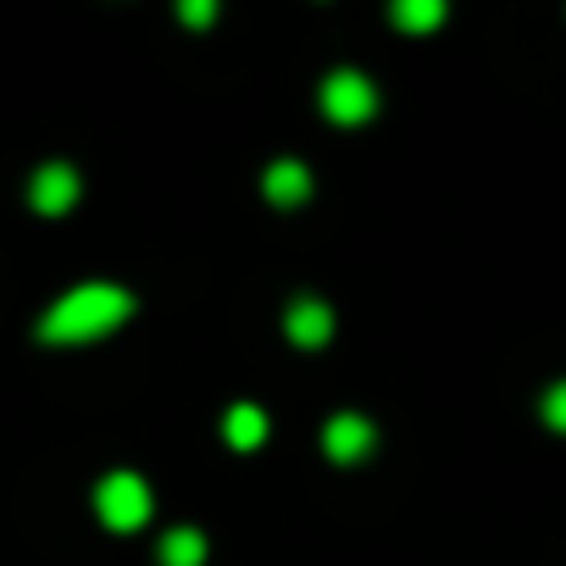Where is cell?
Instances as JSON below:
<instances>
[{
	"instance_id": "cell-9",
	"label": "cell",
	"mask_w": 566,
	"mask_h": 566,
	"mask_svg": "<svg viewBox=\"0 0 566 566\" xmlns=\"http://www.w3.org/2000/svg\"><path fill=\"white\" fill-rule=\"evenodd\" d=\"M200 560H206V533L200 527L161 533V566H200Z\"/></svg>"
},
{
	"instance_id": "cell-7",
	"label": "cell",
	"mask_w": 566,
	"mask_h": 566,
	"mask_svg": "<svg viewBox=\"0 0 566 566\" xmlns=\"http://www.w3.org/2000/svg\"><path fill=\"white\" fill-rule=\"evenodd\" d=\"M261 195L272 200V206H301L306 195H312V172L301 167V161H272L266 172H261Z\"/></svg>"
},
{
	"instance_id": "cell-5",
	"label": "cell",
	"mask_w": 566,
	"mask_h": 566,
	"mask_svg": "<svg viewBox=\"0 0 566 566\" xmlns=\"http://www.w3.org/2000/svg\"><path fill=\"white\" fill-rule=\"evenodd\" d=\"M373 444H378V428L367 417H356V411H339L323 428V450L334 461H361V455H373Z\"/></svg>"
},
{
	"instance_id": "cell-8",
	"label": "cell",
	"mask_w": 566,
	"mask_h": 566,
	"mask_svg": "<svg viewBox=\"0 0 566 566\" xmlns=\"http://www.w3.org/2000/svg\"><path fill=\"white\" fill-rule=\"evenodd\" d=\"M222 439H228L233 450H255V444L266 439V411L250 406V400H239V406L222 417Z\"/></svg>"
},
{
	"instance_id": "cell-4",
	"label": "cell",
	"mask_w": 566,
	"mask_h": 566,
	"mask_svg": "<svg viewBox=\"0 0 566 566\" xmlns=\"http://www.w3.org/2000/svg\"><path fill=\"white\" fill-rule=\"evenodd\" d=\"M29 200H34V211H45V217L73 211V200H78V172H73L67 161H45V167L34 172V184H29Z\"/></svg>"
},
{
	"instance_id": "cell-3",
	"label": "cell",
	"mask_w": 566,
	"mask_h": 566,
	"mask_svg": "<svg viewBox=\"0 0 566 566\" xmlns=\"http://www.w3.org/2000/svg\"><path fill=\"white\" fill-rule=\"evenodd\" d=\"M317 95H323L328 123H339V128H356V123H367V117L378 112V90H373V78H367V73H356V67L328 73Z\"/></svg>"
},
{
	"instance_id": "cell-6",
	"label": "cell",
	"mask_w": 566,
	"mask_h": 566,
	"mask_svg": "<svg viewBox=\"0 0 566 566\" xmlns=\"http://www.w3.org/2000/svg\"><path fill=\"white\" fill-rule=\"evenodd\" d=\"M283 328H290V339H295L301 350H317V345L334 339V312H328L323 301H295L290 317H283Z\"/></svg>"
},
{
	"instance_id": "cell-1",
	"label": "cell",
	"mask_w": 566,
	"mask_h": 566,
	"mask_svg": "<svg viewBox=\"0 0 566 566\" xmlns=\"http://www.w3.org/2000/svg\"><path fill=\"white\" fill-rule=\"evenodd\" d=\"M128 312H134V295L117 290V283H78V290H67L40 317V339H51V345H84V339H101L117 323H128Z\"/></svg>"
},
{
	"instance_id": "cell-11",
	"label": "cell",
	"mask_w": 566,
	"mask_h": 566,
	"mask_svg": "<svg viewBox=\"0 0 566 566\" xmlns=\"http://www.w3.org/2000/svg\"><path fill=\"white\" fill-rule=\"evenodd\" d=\"M538 417H544L555 433H566V378L544 389V400H538Z\"/></svg>"
},
{
	"instance_id": "cell-12",
	"label": "cell",
	"mask_w": 566,
	"mask_h": 566,
	"mask_svg": "<svg viewBox=\"0 0 566 566\" xmlns=\"http://www.w3.org/2000/svg\"><path fill=\"white\" fill-rule=\"evenodd\" d=\"M178 18H184V23H211V7H206V0H184Z\"/></svg>"
},
{
	"instance_id": "cell-10",
	"label": "cell",
	"mask_w": 566,
	"mask_h": 566,
	"mask_svg": "<svg viewBox=\"0 0 566 566\" xmlns=\"http://www.w3.org/2000/svg\"><path fill=\"white\" fill-rule=\"evenodd\" d=\"M389 18H395L400 29L422 34V29H439V23H444V0H400Z\"/></svg>"
},
{
	"instance_id": "cell-2",
	"label": "cell",
	"mask_w": 566,
	"mask_h": 566,
	"mask_svg": "<svg viewBox=\"0 0 566 566\" xmlns=\"http://www.w3.org/2000/svg\"><path fill=\"white\" fill-rule=\"evenodd\" d=\"M95 516L112 527V533H139L150 522V489L139 472H106L101 489H95Z\"/></svg>"
}]
</instances>
